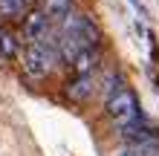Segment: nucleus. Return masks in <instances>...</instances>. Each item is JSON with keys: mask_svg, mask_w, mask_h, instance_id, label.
<instances>
[{"mask_svg": "<svg viewBox=\"0 0 159 156\" xmlns=\"http://www.w3.org/2000/svg\"><path fill=\"white\" fill-rule=\"evenodd\" d=\"M55 29V23H52V17L43 12L41 6H32L29 12H26L20 17V38L23 43H32V41H43L46 35H49Z\"/></svg>", "mask_w": 159, "mask_h": 156, "instance_id": "nucleus-4", "label": "nucleus"}, {"mask_svg": "<svg viewBox=\"0 0 159 156\" xmlns=\"http://www.w3.org/2000/svg\"><path fill=\"white\" fill-rule=\"evenodd\" d=\"M52 32H55V29H52ZM52 32L46 35L43 41L23 43L20 67H23V72H26L32 81H43L46 75H52L55 67H58V55H55V38H52Z\"/></svg>", "mask_w": 159, "mask_h": 156, "instance_id": "nucleus-1", "label": "nucleus"}, {"mask_svg": "<svg viewBox=\"0 0 159 156\" xmlns=\"http://www.w3.org/2000/svg\"><path fill=\"white\" fill-rule=\"evenodd\" d=\"M130 3H133V6L139 9V12H142V15H145V0H130Z\"/></svg>", "mask_w": 159, "mask_h": 156, "instance_id": "nucleus-10", "label": "nucleus"}, {"mask_svg": "<svg viewBox=\"0 0 159 156\" xmlns=\"http://www.w3.org/2000/svg\"><path fill=\"white\" fill-rule=\"evenodd\" d=\"M98 69H101V47H84L70 61L72 75H96Z\"/></svg>", "mask_w": 159, "mask_h": 156, "instance_id": "nucleus-7", "label": "nucleus"}, {"mask_svg": "<svg viewBox=\"0 0 159 156\" xmlns=\"http://www.w3.org/2000/svg\"><path fill=\"white\" fill-rule=\"evenodd\" d=\"M98 90L96 75H70L64 81V96L70 98L72 104H87Z\"/></svg>", "mask_w": 159, "mask_h": 156, "instance_id": "nucleus-5", "label": "nucleus"}, {"mask_svg": "<svg viewBox=\"0 0 159 156\" xmlns=\"http://www.w3.org/2000/svg\"><path fill=\"white\" fill-rule=\"evenodd\" d=\"M104 116L119 127V130L136 124V122H142L145 113H142V104H139L136 90L130 84H121L119 90H113V93L104 98Z\"/></svg>", "mask_w": 159, "mask_h": 156, "instance_id": "nucleus-2", "label": "nucleus"}, {"mask_svg": "<svg viewBox=\"0 0 159 156\" xmlns=\"http://www.w3.org/2000/svg\"><path fill=\"white\" fill-rule=\"evenodd\" d=\"M41 9L52 17V23L58 26L64 17H70L78 9V0H41Z\"/></svg>", "mask_w": 159, "mask_h": 156, "instance_id": "nucleus-8", "label": "nucleus"}, {"mask_svg": "<svg viewBox=\"0 0 159 156\" xmlns=\"http://www.w3.org/2000/svg\"><path fill=\"white\" fill-rule=\"evenodd\" d=\"M20 52H23L20 32L12 23H0V58L6 64H15V61H20Z\"/></svg>", "mask_w": 159, "mask_h": 156, "instance_id": "nucleus-6", "label": "nucleus"}, {"mask_svg": "<svg viewBox=\"0 0 159 156\" xmlns=\"http://www.w3.org/2000/svg\"><path fill=\"white\" fill-rule=\"evenodd\" d=\"M58 29L67 32L81 49L84 47H101V41H104V32H101L98 20L93 15H87V12H78V9L70 17H64V20L58 23Z\"/></svg>", "mask_w": 159, "mask_h": 156, "instance_id": "nucleus-3", "label": "nucleus"}, {"mask_svg": "<svg viewBox=\"0 0 159 156\" xmlns=\"http://www.w3.org/2000/svg\"><path fill=\"white\" fill-rule=\"evenodd\" d=\"M32 9V0H0V15L3 17H23Z\"/></svg>", "mask_w": 159, "mask_h": 156, "instance_id": "nucleus-9", "label": "nucleus"}]
</instances>
